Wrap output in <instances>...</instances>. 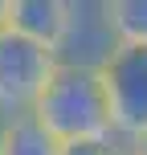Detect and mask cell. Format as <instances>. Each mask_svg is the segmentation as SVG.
Segmentation results:
<instances>
[{"instance_id":"cell-1","label":"cell","mask_w":147,"mask_h":155,"mask_svg":"<svg viewBox=\"0 0 147 155\" xmlns=\"http://www.w3.org/2000/svg\"><path fill=\"white\" fill-rule=\"evenodd\" d=\"M33 114L41 118L49 135L62 147L70 143H102V139H119L115 123H110V98H106V82L94 70H70L57 65L49 86L41 90Z\"/></svg>"},{"instance_id":"cell-2","label":"cell","mask_w":147,"mask_h":155,"mask_svg":"<svg viewBox=\"0 0 147 155\" xmlns=\"http://www.w3.org/2000/svg\"><path fill=\"white\" fill-rule=\"evenodd\" d=\"M119 33L110 21V0H70L65 8V29L53 57L70 70H94L102 74L119 57Z\"/></svg>"},{"instance_id":"cell-3","label":"cell","mask_w":147,"mask_h":155,"mask_svg":"<svg viewBox=\"0 0 147 155\" xmlns=\"http://www.w3.org/2000/svg\"><path fill=\"white\" fill-rule=\"evenodd\" d=\"M57 70V57L16 33H0V123L33 114L41 90Z\"/></svg>"},{"instance_id":"cell-4","label":"cell","mask_w":147,"mask_h":155,"mask_svg":"<svg viewBox=\"0 0 147 155\" xmlns=\"http://www.w3.org/2000/svg\"><path fill=\"white\" fill-rule=\"evenodd\" d=\"M110 98V123L123 143L147 131V49H119V57L102 70Z\"/></svg>"},{"instance_id":"cell-5","label":"cell","mask_w":147,"mask_h":155,"mask_svg":"<svg viewBox=\"0 0 147 155\" xmlns=\"http://www.w3.org/2000/svg\"><path fill=\"white\" fill-rule=\"evenodd\" d=\"M65 8L70 0H8V33L53 53L65 29Z\"/></svg>"},{"instance_id":"cell-6","label":"cell","mask_w":147,"mask_h":155,"mask_svg":"<svg viewBox=\"0 0 147 155\" xmlns=\"http://www.w3.org/2000/svg\"><path fill=\"white\" fill-rule=\"evenodd\" d=\"M4 155H62V143L41 127L37 114L4 118Z\"/></svg>"},{"instance_id":"cell-7","label":"cell","mask_w":147,"mask_h":155,"mask_svg":"<svg viewBox=\"0 0 147 155\" xmlns=\"http://www.w3.org/2000/svg\"><path fill=\"white\" fill-rule=\"evenodd\" d=\"M110 21L123 49H147V0H110Z\"/></svg>"},{"instance_id":"cell-8","label":"cell","mask_w":147,"mask_h":155,"mask_svg":"<svg viewBox=\"0 0 147 155\" xmlns=\"http://www.w3.org/2000/svg\"><path fill=\"white\" fill-rule=\"evenodd\" d=\"M62 155H127L123 139H102V143H70L62 147Z\"/></svg>"},{"instance_id":"cell-9","label":"cell","mask_w":147,"mask_h":155,"mask_svg":"<svg viewBox=\"0 0 147 155\" xmlns=\"http://www.w3.org/2000/svg\"><path fill=\"white\" fill-rule=\"evenodd\" d=\"M127 155H147V131L139 135V139H131V143H127Z\"/></svg>"},{"instance_id":"cell-10","label":"cell","mask_w":147,"mask_h":155,"mask_svg":"<svg viewBox=\"0 0 147 155\" xmlns=\"http://www.w3.org/2000/svg\"><path fill=\"white\" fill-rule=\"evenodd\" d=\"M8 29V0H0V33Z\"/></svg>"},{"instance_id":"cell-11","label":"cell","mask_w":147,"mask_h":155,"mask_svg":"<svg viewBox=\"0 0 147 155\" xmlns=\"http://www.w3.org/2000/svg\"><path fill=\"white\" fill-rule=\"evenodd\" d=\"M0 155H4V123H0Z\"/></svg>"}]
</instances>
